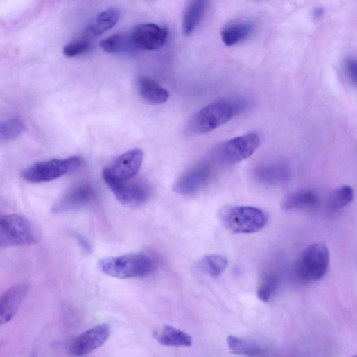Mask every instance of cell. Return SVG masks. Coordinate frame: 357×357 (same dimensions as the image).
I'll return each mask as SVG.
<instances>
[{
    "instance_id": "4dcf8cb0",
    "label": "cell",
    "mask_w": 357,
    "mask_h": 357,
    "mask_svg": "<svg viewBox=\"0 0 357 357\" xmlns=\"http://www.w3.org/2000/svg\"><path fill=\"white\" fill-rule=\"evenodd\" d=\"M314 13H315V17L316 18L320 17L322 16V15L323 14V10L318 8V9H317L316 11L314 12Z\"/></svg>"
},
{
    "instance_id": "ac0fdd59",
    "label": "cell",
    "mask_w": 357,
    "mask_h": 357,
    "mask_svg": "<svg viewBox=\"0 0 357 357\" xmlns=\"http://www.w3.org/2000/svg\"><path fill=\"white\" fill-rule=\"evenodd\" d=\"M207 2L195 0L186 6L182 20V31L185 36L191 35L202 21L205 14Z\"/></svg>"
},
{
    "instance_id": "ffe728a7",
    "label": "cell",
    "mask_w": 357,
    "mask_h": 357,
    "mask_svg": "<svg viewBox=\"0 0 357 357\" xmlns=\"http://www.w3.org/2000/svg\"><path fill=\"white\" fill-rule=\"evenodd\" d=\"M319 204L317 195L311 191H300L289 194L282 202V208L286 211L296 209H313Z\"/></svg>"
},
{
    "instance_id": "7c38bea8",
    "label": "cell",
    "mask_w": 357,
    "mask_h": 357,
    "mask_svg": "<svg viewBox=\"0 0 357 357\" xmlns=\"http://www.w3.org/2000/svg\"><path fill=\"white\" fill-rule=\"evenodd\" d=\"M110 329L107 324H100L83 332L69 345L70 353L76 356L86 355L102 346L109 338Z\"/></svg>"
},
{
    "instance_id": "2e32d148",
    "label": "cell",
    "mask_w": 357,
    "mask_h": 357,
    "mask_svg": "<svg viewBox=\"0 0 357 357\" xmlns=\"http://www.w3.org/2000/svg\"><path fill=\"white\" fill-rule=\"evenodd\" d=\"M255 25L248 21H238L227 25L220 36L226 46H233L244 42L254 34Z\"/></svg>"
},
{
    "instance_id": "f546056e",
    "label": "cell",
    "mask_w": 357,
    "mask_h": 357,
    "mask_svg": "<svg viewBox=\"0 0 357 357\" xmlns=\"http://www.w3.org/2000/svg\"><path fill=\"white\" fill-rule=\"evenodd\" d=\"M72 235L85 253L89 254L92 252V246L85 236L78 232H73Z\"/></svg>"
},
{
    "instance_id": "603a6c76",
    "label": "cell",
    "mask_w": 357,
    "mask_h": 357,
    "mask_svg": "<svg viewBox=\"0 0 357 357\" xmlns=\"http://www.w3.org/2000/svg\"><path fill=\"white\" fill-rule=\"evenodd\" d=\"M199 268L212 277L221 275L228 266L227 260L220 255H209L199 262Z\"/></svg>"
},
{
    "instance_id": "8992f818",
    "label": "cell",
    "mask_w": 357,
    "mask_h": 357,
    "mask_svg": "<svg viewBox=\"0 0 357 357\" xmlns=\"http://www.w3.org/2000/svg\"><path fill=\"white\" fill-rule=\"evenodd\" d=\"M329 266V253L327 247L321 243L309 246L298 259L295 272L304 281L313 282L326 275Z\"/></svg>"
},
{
    "instance_id": "d4e9b609",
    "label": "cell",
    "mask_w": 357,
    "mask_h": 357,
    "mask_svg": "<svg viewBox=\"0 0 357 357\" xmlns=\"http://www.w3.org/2000/svg\"><path fill=\"white\" fill-rule=\"evenodd\" d=\"M25 125L18 118L10 119L0 125V139L2 142H10L19 138L25 131Z\"/></svg>"
},
{
    "instance_id": "4fadbf2b",
    "label": "cell",
    "mask_w": 357,
    "mask_h": 357,
    "mask_svg": "<svg viewBox=\"0 0 357 357\" xmlns=\"http://www.w3.org/2000/svg\"><path fill=\"white\" fill-rule=\"evenodd\" d=\"M94 195L92 187L87 184L75 186L54 204L52 213L61 214L78 210L88 204Z\"/></svg>"
},
{
    "instance_id": "484cf974",
    "label": "cell",
    "mask_w": 357,
    "mask_h": 357,
    "mask_svg": "<svg viewBox=\"0 0 357 357\" xmlns=\"http://www.w3.org/2000/svg\"><path fill=\"white\" fill-rule=\"evenodd\" d=\"M279 286V279L277 275L266 274L259 286L258 297L264 302H269L276 293Z\"/></svg>"
},
{
    "instance_id": "d6986e66",
    "label": "cell",
    "mask_w": 357,
    "mask_h": 357,
    "mask_svg": "<svg viewBox=\"0 0 357 357\" xmlns=\"http://www.w3.org/2000/svg\"><path fill=\"white\" fill-rule=\"evenodd\" d=\"M121 17L116 9L107 10L97 15L87 26L85 33L90 37H98L116 26Z\"/></svg>"
},
{
    "instance_id": "6da1fadb",
    "label": "cell",
    "mask_w": 357,
    "mask_h": 357,
    "mask_svg": "<svg viewBox=\"0 0 357 357\" xmlns=\"http://www.w3.org/2000/svg\"><path fill=\"white\" fill-rule=\"evenodd\" d=\"M241 101H220L198 112L187 123L186 131L193 134H204L218 129L245 107Z\"/></svg>"
},
{
    "instance_id": "277c9868",
    "label": "cell",
    "mask_w": 357,
    "mask_h": 357,
    "mask_svg": "<svg viewBox=\"0 0 357 357\" xmlns=\"http://www.w3.org/2000/svg\"><path fill=\"white\" fill-rule=\"evenodd\" d=\"M218 216L227 230L236 234L259 232L268 221L265 211L249 206H225L219 209Z\"/></svg>"
},
{
    "instance_id": "3957f363",
    "label": "cell",
    "mask_w": 357,
    "mask_h": 357,
    "mask_svg": "<svg viewBox=\"0 0 357 357\" xmlns=\"http://www.w3.org/2000/svg\"><path fill=\"white\" fill-rule=\"evenodd\" d=\"M40 240L38 229L27 217L12 214L0 217V247L34 245Z\"/></svg>"
},
{
    "instance_id": "ba28073f",
    "label": "cell",
    "mask_w": 357,
    "mask_h": 357,
    "mask_svg": "<svg viewBox=\"0 0 357 357\" xmlns=\"http://www.w3.org/2000/svg\"><path fill=\"white\" fill-rule=\"evenodd\" d=\"M143 158V152L139 149L118 156L103 169V178L122 182L132 180L139 174Z\"/></svg>"
},
{
    "instance_id": "5bb4252c",
    "label": "cell",
    "mask_w": 357,
    "mask_h": 357,
    "mask_svg": "<svg viewBox=\"0 0 357 357\" xmlns=\"http://www.w3.org/2000/svg\"><path fill=\"white\" fill-rule=\"evenodd\" d=\"M29 290L28 284L17 285L7 290L0 299V323L10 322L17 313Z\"/></svg>"
},
{
    "instance_id": "44dd1931",
    "label": "cell",
    "mask_w": 357,
    "mask_h": 357,
    "mask_svg": "<svg viewBox=\"0 0 357 357\" xmlns=\"http://www.w3.org/2000/svg\"><path fill=\"white\" fill-rule=\"evenodd\" d=\"M154 336L160 344L167 346L190 347L193 343L188 333L168 325L155 331Z\"/></svg>"
},
{
    "instance_id": "7402d4cb",
    "label": "cell",
    "mask_w": 357,
    "mask_h": 357,
    "mask_svg": "<svg viewBox=\"0 0 357 357\" xmlns=\"http://www.w3.org/2000/svg\"><path fill=\"white\" fill-rule=\"evenodd\" d=\"M101 48L105 52L114 54L134 53L136 49L132 35L116 34L100 42Z\"/></svg>"
},
{
    "instance_id": "cb8c5ba5",
    "label": "cell",
    "mask_w": 357,
    "mask_h": 357,
    "mask_svg": "<svg viewBox=\"0 0 357 357\" xmlns=\"http://www.w3.org/2000/svg\"><path fill=\"white\" fill-rule=\"evenodd\" d=\"M227 343L231 352L234 354L256 356L263 351L258 345L232 335L227 337Z\"/></svg>"
},
{
    "instance_id": "52a82bcc",
    "label": "cell",
    "mask_w": 357,
    "mask_h": 357,
    "mask_svg": "<svg viewBox=\"0 0 357 357\" xmlns=\"http://www.w3.org/2000/svg\"><path fill=\"white\" fill-rule=\"evenodd\" d=\"M260 143V138L256 134L236 137L220 145L215 153V157L223 164L240 163L252 157Z\"/></svg>"
},
{
    "instance_id": "8fae6325",
    "label": "cell",
    "mask_w": 357,
    "mask_h": 357,
    "mask_svg": "<svg viewBox=\"0 0 357 357\" xmlns=\"http://www.w3.org/2000/svg\"><path fill=\"white\" fill-rule=\"evenodd\" d=\"M131 35L137 49L155 51L165 44L168 31L164 26L147 24L136 27Z\"/></svg>"
},
{
    "instance_id": "7a4b0ae2",
    "label": "cell",
    "mask_w": 357,
    "mask_h": 357,
    "mask_svg": "<svg viewBox=\"0 0 357 357\" xmlns=\"http://www.w3.org/2000/svg\"><path fill=\"white\" fill-rule=\"evenodd\" d=\"M157 267L156 260L146 254L105 258L98 263V268L102 273L120 279L148 276Z\"/></svg>"
},
{
    "instance_id": "e0dca14e",
    "label": "cell",
    "mask_w": 357,
    "mask_h": 357,
    "mask_svg": "<svg viewBox=\"0 0 357 357\" xmlns=\"http://www.w3.org/2000/svg\"><path fill=\"white\" fill-rule=\"evenodd\" d=\"M137 85L141 96L149 103L161 105L169 98L168 91L153 78L141 76Z\"/></svg>"
},
{
    "instance_id": "30bf717a",
    "label": "cell",
    "mask_w": 357,
    "mask_h": 357,
    "mask_svg": "<svg viewBox=\"0 0 357 357\" xmlns=\"http://www.w3.org/2000/svg\"><path fill=\"white\" fill-rule=\"evenodd\" d=\"M212 171L207 164L196 165L180 177L173 186V191L181 195L197 193L208 184Z\"/></svg>"
},
{
    "instance_id": "f1b7e54d",
    "label": "cell",
    "mask_w": 357,
    "mask_h": 357,
    "mask_svg": "<svg viewBox=\"0 0 357 357\" xmlns=\"http://www.w3.org/2000/svg\"><path fill=\"white\" fill-rule=\"evenodd\" d=\"M344 69L349 81L357 86V58H347L344 62Z\"/></svg>"
},
{
    "instance_id": "4316f807",
    "label": "cell",
    "mask_w": 357,
    "mask_h": 357,
    "mask_svg": "<svg viewBox=\"0 0 357 357\" xmlns=\"http://www.w3.org/2000/svg\"><path fill=\"white\" fill-rule=\"evenodd\" d=\"M353 198V189L349 186H342L332 193L329 200V206L334 210L342 209L349 204Z\"/></svg>"
},
{
    "instance_id": "9c48e42d",
    "label": "cell",
    "mask_w": 357,
    "mask_h": 357,
    "mask_svg": "<svg viewBox=\"0 0 357 357\" xmlns=\"http://www.w3.org/2000/svg\"><path fill=\"white\" fill-rule=\"evenodd\" d=\"M103 180L116 200L127 207H139L146 203L150 197V187L142 182Z\"/></svg>"
},
{
    "instance_id": "83f0119b",
    "label": "cell",
    "mask_w": 357,
    "mask_h": 357,
    "mask_svg": "<svg viewBox=\"0 0 357 357\" xmlns=\"http://www.w3.org/2000/svg\"><path fill=\"white\" fill-rule=\"evenodd\" d=\"M91 47L89 40L82 39L67 45L63 49V54L67 58H74L87 53Z\"/></svg>"
},
{
    "instance_id": "5b68a950",
    "label": "cell",
    "mask_w": 357,
    "mask_h": 357,
    "mask_svg": "<svg viewBox=\"0 0 357 357\" xmlns=\"http://www.w3.org/2000/svg\"><path fill=\"white\" fill-rule=\"evenodd\" d=\"M82 163V159L78 156L39 162L25 169L21 177L32 184L49 182L79 168Z\"/></svg>"
},
{
    "instance_id": "9a60e30c",
    "label": "cell",
    "mask_w": 357,
    "mask_h": 357,
    "mask_svg": "<svg viewBox=\"0 0 357 357\" xmlns=\"http://www.w3.org/2000/svg\"><path fill=\"white\" fill-rule=\"evenodd\" d=\"M290 176L289 168L284 164H268L258 167L254 173L256 182L266 186L281 184Z\"/></svg>"
}]
</instances>
